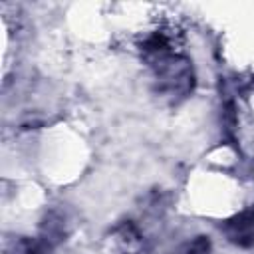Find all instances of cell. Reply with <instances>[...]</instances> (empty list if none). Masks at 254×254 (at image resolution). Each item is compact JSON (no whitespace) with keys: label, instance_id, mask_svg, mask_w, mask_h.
I'll list each match as a JSON object with an SVG mask.
<instances>
[{"label":"cell","instance_id":"1","mask_svg":"<svg viewBox=\"0 0 254 254\" xmlns=\"http://www.w3.org/2000/svg\"><path fill=\"white\" fill-rule=\"evenodd\" d=\"M30 254H42V252H30Z\"/></svg>","mask_w":254,"mask_h":254}]
</instances>
